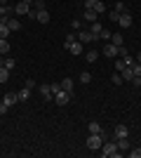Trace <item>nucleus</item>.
<instances>
[{"instance_id":"f257e3e1","label":"nucleus","mask_w":141,"mask_h":158,"mask_svg":"<svg viewBox=\"0 0 141 158\" xmlns=\"http://www.w3.org/2000/svg\"><path fill=\"white\" fill-rule=\"evenodd\" d=\"M101 156H104V158H120L122 151H118V144H115V142L106 139V142H104V146H101Z\"/></svg>"},{"instance_id":"f03ea898","label":"nucleus","mask_w":141,"mask_h":158,"mask_svg":"<svg viewBox=\"0 0 141 158\" xmlns=\"http://www.w3.org/2000/svg\"><path fill=\"white\" fill-rule=\"evenodd\" d=\"M106 135L104 132H99V135H89L87 137V149H92V151H96V149H101L104 146V142H106Z\"/></svg>"},{"instance_id":"7ed1b4c3","label":"nucleus","mask_w":141,"mask_h":158,"mask_svg":"<svg viewBox=\"0 0 141 158\" xmlns=\"http://www.w3.org/2000/svg\"><path fill=\"white\" fill-rule=\"evenodd\" d=\"M71 99H73V94L66 92V90H59V92H54V102H57L59 106H66Z\"/></svg>"},{"instance_id":"20e7f679","label":"nucleus","mask_w":141,"mask_h":158,"mask_svg":"<svg viewBox=\"0 0 141 158\" xmlns=\"http://www.w3.org/2000/svg\"><path fill=\"white\" fill-rule=\"evenodd\" d=\"M75 38L80 40L82 45H89V43H94V40H99V38H96V35H92V33H89V31H82V28H80V31H78V35H75Z\"/></svg>"},{"instance_id":"39448f33","label":"nucleus","mask_w":141,"mask_h":158,"mask_svg":"<svg viewBox=\"0 0 141 158\" xmlns=\"http://www.w3.org/2000/svg\"><path fill=\"white\" fill-rule=\"evenodd\" d=\"M28 12H31V5L24 2V0H19V2L14 5V14H17V17H26Z\"/></svg>"},{"instance_id":"423d86ee","label":"nucleus","mask_w":141,"mask_h":158,"mask_svg":"<svg viewBox=\"0 0 141 158\" xmlns=\"http://www.w3.org/2000/svg\"><path fill=\"white\" fill-rule=\"evenodd\" d=\"M104 54H106V57H120V47L113 45V43H106V45H104Z\"/></svg>"},{"instance_id":"0eeeda50","label":"nucleus","mask_w":141,"mask_h":158,"mask_svg":"<svg viewBox=\"0 0 141 158\" xmlns=\"http://www.w3.org/2000/svg\"><path fill=\"white\" fill-rule=\"evenodd\" d=\"M38 92H40V97L45 99V102H49V99L54 97V94H52V85H47V83H42V85L38 87Z\"/></svg>"},{"instance_id":"6e6552de","label":"nucleus","mask_w":141,"mask_h":158,"mask_svg":"<svg viewBox=\"0 0 141 158\" xmlns=\"http://www.w3.org/2000/svg\"><path fill=\"white\" fill-rule=\"evenodd\" d=\"M118 24H120L122 28H129V26H132V14H129V12H122L120 19H118Z\"/></svg>"},{"instance_id":"1a4fd4ad","label":"nucleus","mask_w":141,"mask_h":158,"mask_svg":"<svg viewBox=\"0 0 141 158\" xmlns=\"http://www.w3.org/2000/svg\"><path fill=\"white\" fill-rule=\"evenodd\" d=\"M2 102H5L7 106H14L17 102H19V94H17V92H7L5 97H2Z\"/></svg>"},{"instance_id":"9d476101","label":"nucleus","mask_w":141,"mask_h":158,"mask_svg":"<svg viewBox=\"0 0 141 158\" xmlns=\"http://www.w3.org/2000/svg\"><path fill=\"white\" fill-rule=\"evenodd\" d=\"M113 135H115V139H120V137H127V135H129V130H127V125H115Z\"/></svg>"},{"instance_id":"9b49d317","label":"nucleus","mask_w":141,"mask_h":158,"mask_svg":"<svg viewBox=\"0 0 141 158\" xmlns=\"http://www.w3.org/2000/svg\"><path fill=\"white\" fill-rule=\"evenodd\" d=\"M35 21H40V24H49V12H47V10L35 12Z\"/></svg>"},{"instance_id":"f8f14e48","label":"nucleus","mask_w":141,"mask_h":158,"mask_svg":"<svg viewBox=\"0 0 141 158\" xmlns=\"http://www.w3.org/2000/svg\"><path fill=\"white\" fill-rule=\"evenodd\" d=\"M82 19L92 24V21H99V14L94 12V10H85V14H82Z\"/></svg>"},{"instance_id":"ddd939ff","label":"nucleus","mask_w":141,"mask_h":158,"mask_svg":"<svg viewBox=\"0 0 141 158\" xmlns=\"http://www.w3.org/2000/svg\"><path fill=\"white\" fill-rule=\"evenodd\" d=\"M101 31H104V26H101L99 21H92V24H89V33H92V35H96V38H99Z\"/></svg>"},{"instance_id":"4468645a","label":"nucleus","mask_w":141,"mask_h":158,"mask_svg":"<svg viewBox=\"0 0 141 158\" xmlns=\"http://www.w3.org/2000/svg\"><path fill=\"white\" fill-rule=\"evenodd\" d=\"M108 43H113V45L122 47V45H125V38H122V33H113V35H111V40H108Z\"/></svg>"},{"instance_id":"2eb2a0df","label":"nucleus","mask_w":141,"mask_h":158,"mask_svg":"<svg viewBox=\"0 0 141 158\" xmlns=\"http://www.w3.org/2000/svg\"><path fill=\"white\" fill-rule=\"evenodd\" d=\"M120 76H122V80H127V83H129V80L134 78V71H132V66H125V69L120 71Z\"/></svg>"},{"instance_id":"dca6fc26","label":"nucleus","mask_w":141,"mask_h":158,"mask_svg":"<svg viewBox=\"0 0 141 158\" xmlns=\"http://www.w3.org/2000/svg\"><path fill=\"white\" fill-rule=\"evenodd\" d=\"M61 90H66V92L73 94V78H64L61 80Z\"/></svg>"},{"instance_id":"f3484780","label":"nucleus","mask_w":141,"mask_h":158,"mask_svg":"<svg viewBox=\"0 0 141 158\" xmlns=\"http://www.w3.org/2000/svg\"><path fill=\"white\" fill-rule=\"evenodd\" d=\"M115 144H118V151H129V142H127V137H120Z\"/></svg>"},{"instance_id":"a211bd4d","label":"nucleus","mask_w":141,"mask_h":158,"mask_svg":"<svg viewBox=\"0 0 141 158\" xmlns=\"http://www.w3.org/2000/svg\"><path fill=\"white\" fill-rule=\"evenodd\" d=\"M7 26H10V31H21V21L10 17V19H7Z\"/></svg>"},{"instance_id":"6ab92c4d","label":"nucleus","mask_w":141,"mask_h":158,"mask_svg":"<svg viewBox=\"0 0 141 158\" xmlns=\"http://www.w3.org/2000/svg\"><path fill=\"white\" fill-rule=\"evenodd\" d=\"M17 94H19V102H26V99L31 97V87H26V85H24V87H21V90H19Z\"/></svg>"},{"instance_id":"aec40b11","label":"nucleus","mask_w":141,"mask_h":158,"mask_svg":"<svg viewBox=\"0 0 141 158\" xmlns=\"http://www.w3.org/2000/svg\"><path fill=\"white\" fill-rule=\"evenodd\" d=\"M87 130H89V135H99V132H101V125L96 123V120H89Z\"/></svg>"},{"instance_id":"412c9836","label":"nucleus","mask_w":141,"mask_h":158,"mask_svg":"<svg viewBox=\"0 0 141 158\" xmlns=\"http://www.w3.org/2000/svg\"><path fill=\"white\" fill-rule=\"evenodd\" d=\"M10 69H5V66H0V85H2V83H7V80H10Z\"/></svg>"},{"instance_id":"4be33fe9","label":"nucleus","mask_w":141,"mask_h":158,"mask_svg":"<svg viewBox=\"0 0 141 158\" xmlns=\"http://www.w3.org/2000/svg\"><path fill=\"white\" fill-rule=\"evenodd\" d=\"M7 52H10V40L0 38V54H7Z\"/></svg>"},{"instance_id":"5701e85b","label":"nucleus","mask_w":141,"mask_h":158,"mask_svg":"<svg viewBox=\"0 0 141 158\" xmlns=\"http://www.w3.org/2000/svg\"><path fill=\"white\" fill-rule=\"evenodd\" d=\"M85 59H87V61H89V64H94V61L99 59V52H96V50H89V52H87V54H85Z\"/></svg>"},{"instance_id":"b1692460","label":"nucleus","mask_w":141,"mask_h":158,"mask_svg":"<svg viewBox=\"0 0 141 158\" xmlns=\"http://www.w3.org/2000/svg\"><path fill=\"white\" fill-rule=\"evenodd\" d=\"M80 83H82V85H89V83H92V73H89V71L80 73Z\"/></svg>"},{"instance_id":"393cba45","label":"nucleus","mask_w":141,"mask_h":158,"mask_svg":"<svg viewBox=\"0 0 141 158\" xmlns=\"http://www.w3.org/2000/svg\"><path fill=\"white\" fill-rule=\"evenodd\" d=\"M92 10H94L96 14H104V12H106V5H104V0H99V2H96V5H94Z\"/></svg>"},{"instance_id":"a878e982","label":"nucleus","mask_w":141,"mask_h":158,"mask_svg":"<svg viewBox=\"0 0 141 158\" xmlns=\"http://www.w3.org/2000/svg\"><path fill=\"white\" fill-rule=\"evenodd\" d=\"M10 26H7V24H0V38H10Z\"/></svg>"},{"instance_id":"bb28decb","label":"nucleus","mask_w":141,"mask_h":158,"mask_svg":"<svg viewBox=\"0 0 141 158\" xmlns=\"http://www.w3.org/2000/svg\"><path fill=\"white\" fill-rule=\"evenodd\" d=\"M2 66H5V69H10V71H14V66H17V61H14L12 57H5V64H2Z\"/></svg>"},{"instance_id":"cd10ccee","label":"nucleus","mask_w":141,"mask_h":158,"mask_svg":"<svg viewBox=\"0 0 141 158\" xmlns=\"http://www.w3.org/2000/svg\"><path fill=\"white\" fill-rule=\"evenodd\" d=\"M12 14V7L10 5H0V17H10Z\"/></svg>"},{"instance_id":"c85d7f7f","label":"nucleus","mask_w":141,"mask_h":158,"mask_svg":"<svg viewBox=\"0 0 141 158\" xmlns=\"http://www.w3.org/2000/svg\"><path fill=\"white\" fill-rule=\"evenodd\" d=\"M33 7H35V12H40V10H47L45 0H33Z\"/></svg>"},{"instance_id":"c756f323","label":"nucleus","mask_w":141,"mask_h":158,"mask_svg":"<svg viewBox=\"0 0 141 158\" xmlns=\"http://www.w3.org/2000/svg\"><path fill=\"white\" fill-rule=\"evenodd\" d=\"M71 28H73V31H80L82 28V19H73L71 21Z\"/></svg>"},{"instance_id":"7c9ffc66","label":"nucleus","mask_w":141,"mask_h":158,"mask_svg":"<svg viewBox=\"0 0 141 158\" xmlns=\"http://www.w3.org/2000/svg\"><path fill=\"white\" fill-rule=\"evenodd\" d=\"M118 19H120V12L111 10V12H108V21H118Z\"/></svg>"},{"instance_id":"2f4dec72","label":"nucleus","mask_w":141,"mask_h":158,"mask_svg":"<svg viewBox=\"0 0 141 158\" xmlns=\"http://www.w3.org/2000/svg\"><path fill=\"white\" fill-rule=\"evenodd\" d=\"M125 66H127V64H125V59H122V57H120V59L115 61V71L120 73V71H122V69H125Z\"/></svg>"},{"instance_id":"473e14b6","label":"nucleus","mask_w":141,"mask_h":158,"mask_svg":"<svg viewBox=\"0 0 141 158\" xmlns=\"http://www.w3.org/2000/svg\"><path fill=\"white\" fill-rule=\"evenodd\" d=\"M111 80H113V85H122V76H120V73L111 76Z\"/></svg>"},{"instance_id":"72a5a7b5","label":"nucleus","mask_w":141,"mask_h":158,"mask_svg":"<svg viewBox=\"0 0 141 158\" xmlns=\"http://www.w3.org/2000/svg\"><path fill=\"white\" fill-rule=\"evenodd\" d=\"M111 35H113V33L108 31V28H104V31H101V35H99V38H104V40H106V43H108V40H111Z\"/></svg>"},{"instance_id":"f704fd0d","label":"nucleus","mask_w":141,"mask_h":158,"mask_svg":"<svg viewBox=\"0 0 141 158\" xmlns=\"http://www.w3.org/2000/svg\"><path fill=\"white\" fill-rule=\"evenodd\" d=\"M96 2H99V0H85V10H92Z\"/></svg>"},{"instance_id":"c9c22d12","label":"nucleus","mask_w":141,"mask_h":158,"mask_svg":"<svg viewBox=\"0 0 141 158\" xmlns=\"http://www.w3.org/2000/svg\"><path fill=\"white\" fill-rule=\"evenodd\" d=\"M132 71H134V76L141 78V64H134V66H132Z\"/></svg>"},{"instance_id":"e433bc0d","label":"nucleus","mask_w":141,"mask_h":158,"mask_svg":"<svg viewBox=\"0 0 141 158\" xmlns=\"http://www.w3.org/2000/svg\"><path fill=\"white\" fill-rule=\"evenodd\" d=\"M129 156H132V158H141V149H132V151H129Z\"/></svg>"},{"instance_id":"4c0bfd02","label":"nucleus","mask_w":141,"mask_h":158,"mask_svg":"<svg viewBox=\"0 0 141 158\" xmlns=\"http://www.w3.org/2000/svg\"><path fill=\"white\" fill-rule=\"evenodd\" d=\"M115 12H127V10H125V2H118V5H115Z\"/></svg>"},{"instance_id":"58836bf2","label":"nucleus","mask_w":141,"mask_h":158,"mask_svg":"<svg viewBox=\"0 0 141 158\" xmlns=\"http://www.w3.org/2000/svg\"><path fill=\"white\" fill-rule=\"evenodd\" d=\"M7 109H10V106H7L5 102H0V116H5V113H7Z\"/></svg>"},{"instance_id":"ea45409f","label":"nucleus","mask_w":141,"mask_h":158,"mask_svg":"<svg viewBox=\"0 0 141 158\" xmlns=\"http://www.w3.org/2000/svg\"><path fill=\"white\" fill-rule=\"evenodd\" d=\"M129 83H132V85H134V87H139V85H141V78H139V76H134V78L129 80Z\"/></svg>"},{"instance_id":"a19ab883","label":"nucleus","mask_w":141,"mask_h":158,"mask_svg":"<svg viewBox=\"0 0 141 158\" xmlns=\"http://www.w3.org/2000/svg\"><path fill=\"white\" fill-rule=\"evenodd\" d=\"M59 90H61V83H52V94L59 92Z\"/></svg>"},{"instance_id":"79ce46f5","label":"nucleus","mask_w":141,"mask_h":158,"mask_svg":"<svg viewBox=\"0 0 141 158\" xmlns=\"http://www.w3.org/2000/svg\"><path fill=\"white\" fill-rule=\"evenodd\" d=\"M134 59H136V64H141V52H139V54H136Z\"/></svg>"},{"instance_id":"37998d69","label":"nucleus","mask_w":141,"mask_h":158,"mask_svg":"<svg viewBox=\"0 0 141 158\" xmlns=\"http://www.w3.org/2000/svg\"><path fill=\"white\" fill-rule=\"evenodd\" d=\"M2 64H5V57H0V66H2Z\"/></svg>"},{"instance_id":"c03bdc74","label":"nucleus","mask_w":141,"mask_h":158,"mask_svg":"<svg viewBox=\"0 0 141 158\" xmlns=\"http://www.w3.org/2000/svg\"><path fill=\"white\" fill-rule=\"evenodd\" d=\"M0 5H7V0H0Z\"/></svg>"},{"instance_id":"a18cd8bd","label":"nucleus","mask_w":141,"mask_h":158,"mask_svg":"<svg viewBox=\"0 0 141 158\" xmlns=\"http://www.w3.org/2000/svg\"><path fill=\"white\" fill-rule=\"evenodd\" d=\"M24 2H28V5H31V2H33V0H24Z\"/></svg>"}]
</instances>
